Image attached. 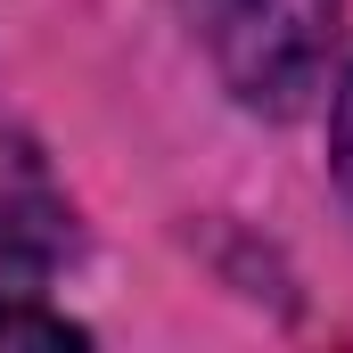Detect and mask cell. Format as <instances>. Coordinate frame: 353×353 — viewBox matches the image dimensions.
Returning <instances> with one entry per match:
<instances>
[{
  "instance_id": "obj_1",
  "label": "cell",
  "mask_w": 353,
  "mask_h": 353,
  "mask_svg": "<svg viewBox=\"0 0 353 353\" xmlns=\"http://www.w3.org/2000/svg\"><path fill=\"white\" fill-rule=\"evenodd\" d=\"M197 41L214 50L222 83L247 107L288 115L329 66V33H337V0H189Z\"/></svg>"
},
{
  "instance_id": "obj_2",
  "label": "cell",
  "mask_w": 353,
  "mask_h": 353,
  "mask_svg": "<svg viewBox=\"0 0 353 353\" xmlns=\"http://www.w3.org/2000/svg\"><path fill=\"white\" fill-rule=\"evenodd\" d=\"M50 255H58L50 214L0 189V296H33V288L50 279Z\"/></svg>"
},
{
  "instance_id": "obj_3",
  "label": "cell",
  "mask_w": 353,
  "mask_h": 353,
  "mask_svg": "<svg viewBox=\"0 0 353 353\" xmlns=\"http://www.w3.org/2000/svg\"><path fill=\"white\" fill-rule=\"evenodd\" d=\"M0 345H50V353H74V345H83V329H74V321H58V312H41L33 296H0Z\"/></svg>"
},
{
  "instance_id": "obj_4",
  "label": "cell",
  "mask_w": 353,
  "mask_h": 353,
  "mask_svg": "<svg viewBox=\"0 0 353 353\" xmlns=\"http://www.w3.org/2000/svg\"><path fill=\"white\" fill-rule=\"evenodd\" d=\"M337 173H345V189H353V83H345V99H337Z\"/></svg>"
}]
</instances>
